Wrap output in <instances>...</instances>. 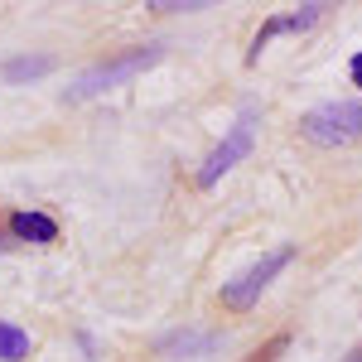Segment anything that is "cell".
Instances as JSON below:
<instances>
[{
    "instance_id": "obj_1",
    "label": "cell",
    "mask_w": 362,
    "mask_h": 362,
    "mask_svg": "<svg viewBox=\"0 0 362 362\" xmlns=\"http://www.w3.org/2000/svg\"><path fill=\"white\" fill-rule=\"evenodd\" d=\"M300 136L309 145H353L362 136V102H324L300 116Z\"/></svg>"
},
{
    "instance_id": "obj_2",
    "label": "cell",
    "mask_w": 362,
    "mask_h": 362,
    "mask_svg": "<svg viewBox=\"0 0 362 362\" xmlns=\"http://www.w3.org/2000/svg\"><path fill=\"white\" fill-rule=\"evenodd\" d=\"M165 58V44H145V49H131V54L112 58V63H97L92 73H83L78 83L68 87V102H83V97H97V92H107V87L126 83V78H136L145 68H155Z\"/></svg>"
},
{
    "instance_id": "obj_3",
    "label": "cell",
    "mask_w": 362,
    "mask_h": 362,
    "mask_svg": "<svg viewBox=\"0 0 362 362\" xmlns=\"http://www.w3.org/2000/svg\"><path fill=\"white\" fill-rule=\"evenodd\" d=\"M290 256H295L290 247H276V251H266L261 261H251L237 280H227V285H223V309H237V314H242V309H251L256 300H261V290H266V285H271V280L290 266Z\"/></svg>"
},
{
    "instance_id": "obj_4",
    "label": "cell",
    "mask_w": 362,
    "mask_h": 362,
    "mask_svg": "<svg viewBox=\"0 0 362 362\" xmlns=\"http://www.w3.org/2000/svg\"><path fill=\"white\" fill-rule=\"evenodd\" d=\"M251 136H256V107H242V116H237V126L223 136V145L203 160V169H198V184L203 189H213L218 179H223L227 169L237 165V160H247L251 155Z\"/></svg>"
},
{
    "instance_id": "obj_5",
    "label": "cell",
    "mask_w": 362,
    "mask_h": 362,
    "mask_svg": "<svg viewBox=\"0 0 362 362\" xmlns=\"http://www.w3.org/2000/svg\"><path fill=\"white\" fill-rule=\"evenodd\" d=\"M319 15H324V5H300L295 15H276V20H266V25H261V34H256V44H251V63L261 58V49H266L276 34H295V29L319 25Z\"/></svg>"
},
{
    "instance_id": "obj_6",
    "label": "cell",
    "mask_w": 362,
    "mask_h": 362,
    "mask_svg": "<svg viewBox=\"0 0 362 362\" xmlns=\"http://www.w3.org/2000/svg\"><path fill=\"white\" fill-rule=\"evenodd\" d=\"M5 227H10L20 242H39V247H54L58 242V223L49 218V213H10Z\"/></svg>"
},
{
    "instance_id": "obj_7",
    "label": "cell",
    "mask_w": 362,
    "mask_h": 362,
    "mask_svg": "<svg viewBox=\"0 0 362 362\" xmlns=\"http://www.w3.org/2000/svg\"><path fill=\"white\" fill-rule=\"evenodd\" d=\"M0 358L5 362H25L29 358V334L15 329V324H5V319H0Z\"/></svg>"
},
{
    "instance_id": "obj_8",
    "label": "cell",
    "mask_w": 362,
    "mask_h": 362,
    "mask_svg": "<svg viewBox=\"0 0 362 362\" xmlns=\"http://www.w3.org/2000/svg\"><path fill=\"white\" fill-rule=\"evenodd\" d=\"M54 68V58H10L5 63V83H25V78H44Z\"/></svg>"
},
{
    "instance_id": "obj_9",
    "label": "cell",
    "mask_w": 362,
    "mask_h": 362,
    "mask_svg": "<svg viewBox=\"0 0 362 362\" xmlns=\"http://www.w3.org/2000/svg\"><path fill=\"white\" fill-rule=\"evenodd\" d=\"M285 348H290V334H276L271 343H261V348H256V353H251L247 362H276L280 353H285Z\"/></svg>"
},
{
    "instance_id": "obj_10",
    "label": "cell",
    "mask_w": 362,
    "mask_h": 362,
    "mask_svg": "<svg viewBox=\"0 0 362 362\" xmlns=\"http://www.w3.org/2000/svg\"><path fill=\"white\" fill-rule=\"evenodd\" d=\"M348 73H353V83L362 87V54H353V63H348Z\"/></svg>"
},
{
    "instance_id": "obj_11",
    "label": "cell",
    "mask_w": 362,
    "mask_h": 362,
    "mask_svg": "<svg viewBox=\"0 0 362 362\" xmlns=\"http://www.w3.org/2000/svg\"><path fill=\"white\" fill-rule=\"evenodd\" d=\"M348 362H362V343H358V348H353V358H348Z\"/></svg>"
}]
</instances>
